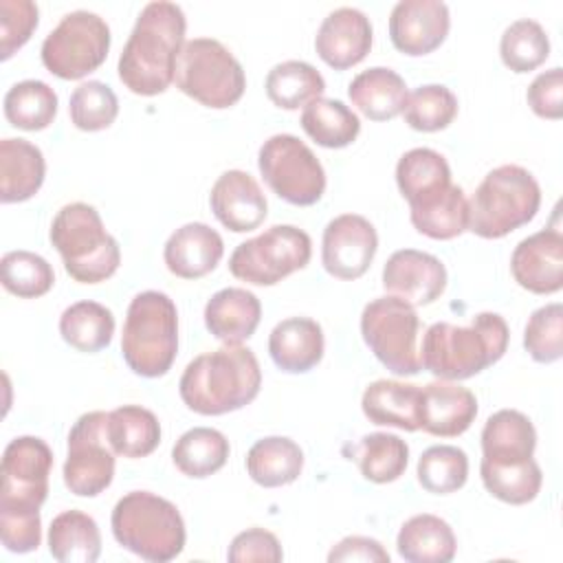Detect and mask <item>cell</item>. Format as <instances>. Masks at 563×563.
Returning <instances> with one entry per match:
<instances>
[{
    "instance_id": "14",
    "label": "cell",
    "mask_w": 563,
    "mask_h": 563,
    "mask_svg": "<svg viewBox=\"0 0 563 563\" xmlns=\"http://www.w3.org/2000/svg\"><path fill=\"white\" fill-rule=\"evenodd\" d=\"M51 446L35 435L11 440L2 453L0 510H40L48 495Z\"/></svg>"
},
{
    "instance_id": "8",
    "label": "cell",
    "mask_w": 563,
    "mask_h": 563,
    "mask_svg": "<svg viewBox=\"0 0 563 563\" xmlns=\"http://www.w3.org/2000/svg\"><path fill=\"white\" fill-rule=\"evenodd\" d=\"M174 81L183 95L213 110L235 106L246 90L242 64L213 37H194L183 44Z\"/></svg>"
},
{
    "instance_id": "12",
    "label": "cell",
    "mask_w": 563,
    "mask_h": 563,
    "mask_svg": "<svg viewBox=\"0 0 563 563\" xmlns=\"http://www.w3.org/2000/svg\"><path fill=\"white\" fill-rule=\"evenodd\" d=\"M266 185L295 207L317 205L325 191V169L314 152L295 134H273L257 152Z\"/></svg>"
},
{
    "instance_id": "35",
    "label": "cell",
    "mask_w": 563,
    "mask_h": 563,
    "mask_svg": "<svg viewBox=\"0 0 563 563\" xmlns=\"http://www.w3.org/2000/svg\"><path fill=\"white\" fill-rule=\"evenodd\" d=\"M347 453V451H345ZM358 464L361 475L374 484L396 482L409 462V446L402 438L385 431L363 435L347 453Z\"/></svg>"
},
{
    "instance_id": "22",
    "label": "cell",
    "mask_w": 563,
    "mask_h": 563,
    "mask_svg": "<svg viewBox=\"0 0 563 563\" xmlns=\"http://www.w3.org/2000/svg\"><path fill=\"white\" fill-rule=\"evenodd\" d=\"M224 255V242L216 229L205 222L178 227L163 246V260L172 275L180 279H200L209 275Z\"/></svg>"
},
{
    "instance_id": "37",
    "label": "cell",
    "mask_w": 563,
    "mask_h": 563,
    "mask_svg": "<svg viewBox=\"0 0 563 563\" xmlns=\"http://www.w3.org/2000/svg\"><path fill=\"white\" fill-rule=\"evenodd\" d=\"M264 88L273 106L282 110H299L323 97L325 81L312 64L301 59H286L268 70Z\"/></svg>"
},
{
    "instance_id": "48",
    "label": "cell",
    "mask_w": 563,
    "mask_h": 563,
    "mask_svg": "<svg viewBox=\"0 0 563 563\" xmlns=\"http://www.w3.org/2000/svg\"><path fill=\"white\" fill-rule=\"evenodd\" d=\"M40 11L31 0H0V59L7 62L37 29Z\"/></svg>"
},
{
    "instance_id": "38",
    "label": "cell",
    "mask_w": 563,
    "mask_h": 563,
    "mask_svg": "<svg viewBox=\"0 0 563 563\" xmlns=\"http://www.w3.org/2000/svg\"><path fill=\"white\" fill-rule=\"evenodd\" d=\"M62 339L86 354H95L110 345L114 334V314L99 301H75L59 317Z\"/></svg>"
},
{
    "instance_id": "23",
    "label": "cell",
    "mask_w": 563,
    "mask_h": 563,
    "mask_svg": "<svg viewBox=\"0 0 563 563\" xmlns=\"http://www.w3.org/2000/svg\"><path fill=\"white\" fill-rule=\"evenodd\" d=\"M323 330L310 317H288L268 334V354L286 374H306L323 358Z\"/></svg>"
},
{
    "instance_id": "13",
    "label": "cell",
    "mask_w": 563,
    "mask_h": 563,
    "mask_svg": "<svg viewBox=\"0 0 563 563\" xmlns=\"http://www.w3.org/2000/svg\"><path fill=\"white\" fill-rule=\"evenodd\" d=\"M108 411H88L68 431L64 484L77 497H97L114 479V451L106 438Z\"/></svg>"
},
{
    "instance_id": "47",
    "label": "cell",
    "mask_w": 563,
    "mask_h": 563,
    "mask_svg": "<svg viewBox=\"0 0 563 563\" xmlns=\"http://www.w3.org/2000/svg\"><path fill=\"white\" fill-rule=\"evenodd\" d=\"M523 347L537 363H554L563 356V306L559 301L537 308L523 330Z\"/></svg>"
},
{
    "instance_id": "6",
    "label": "cell",
    "mask_w": 563,
    "mask_h": 563,
    "mask_svg": "<svg viewBox=\"0 0 563 563\" xmlns=\"http://www.w3.org/2000/svg\"><path fill=\"white\" fill-rule=\"evenodd\" d=\"M66 273L79 284L110 279L121 264L119 242L106 231L99 211L88 202L64 205L48 231Z\"/></svg>"
},
{
    "instance_id": "11",
    "label": "cell",
    "mask_w": 563,
    "mask_h": 563,
    "mask_svg": "<svg viewBox=\"0 0 563 563\" xmlns=\"http://www.w3.org/2000/svg\"><path fill=\"white\" fill-rule=\"evenodd\" d=\"M110 51L108 22L86 9L66 13L42 42L44 68L66 81L81 79L97 70Z\"/></svg>"
},
{
    "instance_id": "9",
    "label": "cell",
    "mask_w": 563,
    "mask_h": 563,
    "mask_svg": "<svg viewBox=\"0 0 563 563\" xmlns=\"http://www.w3.org/2000/svg\"><path fill=\"white\" fill-rule=\"evenodd\" d=\"M312 257L310 235L295 224H273L264 233L240 242L229 271L235 279L253 286H275L288 275L308 266Z\"/></svg>"
},
{
    "instance_id": "24",
    "label": "cell",
    "mask_w": 563,
    "mask_h": 563,
    "mask_svg": "<svg viewBox=\"0 0 563 563\" xmlns=\"http://www.w3.org/2000/svg\"><path fill=\"white\" fill-rule=\"evenodd\" d=\"M262 319L260 299L240 286H229L211 295L205 306V325L213 339L240 345L253 336Z\"/></svg>"
},
{
    "instance_id": "21",
    "label": "cell",
    "mask_w": 563,
    "mask_h": 563,
    "mask_svg": "<svg viewBox=\"0 0 563 563\" xmlns=\"http://www.w3.org/2000/svg\"><path fill=\"white\" fill-rule=\"evenodd\" d=\"M477 416V398L455 380H433L420 387L418 424L435 438L462 435Z\"/></svg>"
},
{
    "instance_id": "3",
    "label": "cell",
    "mask_w": 563,
    "mask_h": 563,
    "mask_svg": "<svg viewBox=\"0 0 563 563\" xmlns=\"http://www.w3.org/2000/svg\"><path fill=\"white\" fill-rule=\"evenodd\" d=\"M508 323L497 312H477L471 325L431 323L422 336L420 367L440 380H466L495 365L508 347Z\"/></svg>"
},
{
    "instance_id": "28",
    "label": "cell",
    "mask_w": 563,
    "mask_h": 563,
    "mask_svg": "<svg viewBox=\"0 0 563 563\" xmlns=\"http://www.w3.org/2000/svg\"><path fill=\"white\" fill-rule=\"evenodd\" d=\"M347 97L369 121H391L402 114L409 90L396 70L372 66L350 81Z\"/></svg>"
},
{
    "instance_id": "1",
    "label": "cell",
    "mask_w": 563,
    "mask_h": 563,
    "mask_svg": "<svg viewBox=\"0 0 563 563\" xmlns=\"http://www.w3.org/2000/svg\"><path fill=\"white\" fill-rule=\"evenodd\" d=\"M185 31L187 18L176 2H147L119 55L117 73L121 84L141 97L165 92L176 75Z\"/></svg>"
},
{
    "instance_id": "5",
    "label": "cell",
    "mask_w": 563,
    "mask_h": 563,
    "mask_svg": "<svg viewBox=\"0 0 563 563\" xmlns=\"http://www.w3.org/2000/svg\"><path fill=\"white\" fill-rule=\"evenodd\" d=\"M178 352V310L161 290L132 297L121 334L125 365L143 378L165 376Z\"/></svg>"
},
{
    "instance_id": "20",
    "label": "cell",
    "mask_w": 563,
    "mask_h": 563,
    "mask_svg": "<svg viewBox=\"0 0 563 563\" xmlns=\"http://www.w3.org/2000/svg\"><path fill=\"white\" fill-rule=\"evenodd\" d=\"M209 205L218 222L233 233L257 229L268 213L260 183L242 169H227L218 176L209 194Z\"/></svg>"
},
{
    "instance_id": "25",
    "label": "cell",
    "mask_w": 563,
    "mask_h": 563,
    "mask_svg": "<svg viewBox=\"0 0 563 563\" xmlns=\"http://www.w3.org/2000/svg\"><path fill=\"white\" fill-rule=\"evenodd\" d=\"M396 185L409 209L438 200L453 183L446 158L431 147H413L396 163Z\"/></svg>"
},
{
    "instance_id": "31",
    "label": "cell",
    "mask_w": 563,
    "mask_h": 563,
    "mask_svg": "<svg viewBox=\"0 0 563 563\" xmlns=\"http://www.w3.org/2000/svg\"><path fill=\"white\" fill-rule=\"evenodd\" d=\"M106 438L114 455L147 457L161 444V422L154 411L141 405H123L108 411Z\"/></svg>"
},
{
    "instance_id": "42",
    "label": "cell",
    "mask_w": 563,
    "mask_h": 563,
    "mask_svg": "<svg viewBox=\"0 0 563 563\" xmlns=\"http://www.w3.org/2000/svg\"><path fill=\"white\" fill-rule=\"evenodd\" d=\"M499 57L512 73H530L550 57V37L537 20L519 18L504 29Z\"/></svg>"
},
{
    "instance_id": "46",
    "label": "cell",
    "mask_w": 563,
    "mask_h": 563,
    "mask_svg": "<svg viewBox=\"0 0 563 563\" xmlns=\"http://www.w3.org/2000/svg\"><path fill=\"white\" fill-rule=\"evenodd\" d=\"M68 114L77 130L99 132L110 128L119 117V99L108 84L88 79L73 90Z\"/></svg>"
},
{
    "instance_id": "44",
    "label": "cell",
    "mask_w": 563,
    "mask_h": 563,
    "mask_svg": "<svg viewBox=\"0 0 563 563\" xmlns=\"http://www.w3.org/2000/svg\"><path fill=\"white\" fill-rule=\"evenodd\" d=\"M0 275L4 290L20 299H37L55 284L53 266L42 255L24 249L2 255Z\"/></svg>"
},
{
    "instance_id": "32",
    "label": "cell",
    "mask_w": 563,
    "mask_h": 563,
    "mask_svg": "<svg viewBox=\"0 0 563 563\" xmlns=\"http://www.w3.org/2000/svg\"><path fill=\"white\" fill-rule=\"evenodd\" d=\"M301 471L303 451L286 435L262 438L246 453V473L264 488L288 486L301 475Z\"/></svg>"
},
{
    "instance_id": "52",
    "label": "cell",
    "mask_w": 563,
    "mask_h": 563,
    "mask_svg": "<svg viewBox=\"0 0 563 563\" xmlns=\"http://www.w3.org/2000/svg\"><path fill=\"white\" fill-rule=\"evenodd\" d=\"M328 561L330 563H354V561H363V563H389V552L383 548L380 541L372 539V537H361V534H352L341 539L330 552H328Z\"/></svg>"
},
{
    "instance_id": "40",
    "label": "cell",
    "mask_w": 563,
    "mask_h": 563,
    "mask_svg": "<svg viewBox=\"0 0 563 563\" xmlns=\"http://www.w3.org/2000/svg\"><path fill=\"white\" fill-rule=\"evenodd\" d=\"M479 475L484 488L495 499L510 506H523L532 501L543 484V473L534 457L515 464L479 462Z\"/></svg>"
},
{
    "instance_id": "15",
    "label": "cell",
    "mask_w": 563,
    "mask_h": 563,
    "mask_svg": "<svg viewBox=\"0 0 563 563\" xmlns=\"http://www.w3.org/2000/svg\"><path fill=\"white\" fill-rule=\"evenodd\" d=\"M378 251V233L374 224L358 213H341L332 218L321 238V264L328 275L354 282L367 273Z\"/></svg>"
},
{
    "instance_id": "10",
    "label": "cell",
    "mask_w": 563,
    "mask_h": 563,
    "mask_svg": "<svg viewBox=\"0 0 563 563\" xmlns=\"http://www.w3.org/2000/svg\"><path fill=\"white\" fill-rule=\"evenodd\" d=\"M420 319L411 303L383 295L365 303L361 312V334L372 354L396 376L420 372L418 354Z\"/></svg>"
},
{
    "instance_id": "17",
    "label": "cell",
    "mask_w": 563,
    "mask_h": 563,
    "mask_svg": "<svg viewBox=\"0 0 563 563\" xmlns=\"http://www.w3.org/2000/svg\"><path fill=\"white\" fill-rule=\"evenodd\" d=\"M383 288L413 308L429 306L446 288V268L427 251L400 249L383 266Z\"/></svg>"
},
{
    "instance_id": "2",
    "label": "cell",
    "mask_w": 563,
    "mask_h": 563,
    "mask_svg": "<svg viewBox=\"0 0 563 563\" xmlns=\"http://www.w3.org/2000/svg\"><path fill=\"white\" fill-rule=\"evenodd\" d=\"M262 387L260 361L246 345H227L187 363L180 380V400L200 416H222L253 402Z\"/></svg>"
},
{
    "instance_id": "26",
    "label": "cell",
    "mask_w": 563,
    "mask_h": 563,
    "mask_svg": "<svg viewBox=\"0 0 563 563\" xmlns=\"http://www.w3.org/2000/svg\"><path fill=\"white\" fill-rule=\"evenodd\" d=\"M482 462L515 464L534 457L537 431L532 420L517 409L495 411L482 429Z\"/></svg>"
},
{
    "instance_id": "39",
    "label": "cell",
    "mask_w": 563,
    "mask_h": 563,
    "mask_svg": "<svg viewBox=\"0 0 563 563\" xmlns=\"http://www.w3.org/2000/svg\"><path fill=\"white\" fill-rule=\"evenodd\" d=\"M7 121L26 132L46 130L57 114V92L40 79H24L13 84L4 95Z\"/></svg>"
},
{
    "instance_id": "29",
    "label": "cell",
    "mask_w": 563,
    "mask_h": 563,
    "mask_svg": "<svg viewBox=\"0 0 563 563\" xmlns=\"http://www.w3.org/2000/svg\"><path fill=\"white\" fill-rule=\"evenodd\" d=\"M420 387L411 383L380 378L365 387L361 409L365 418L380 427H396L402 431H418Z\"/></svg>"
},
{
    "instance_id": "41",
    "label": "cell",
    "mask_w": 563,
    "mask_h": 563,
    "mask_svg": "<svg viewBox=\"0 0 563 563\" xmlns=\"http://www.w3.org/2000/svg\"><path fill=\"white\" fill-rule=\"evenodd\" d=\"M413 229L431 240H453L468 231V198L460 185H451L427 207L409 209Z\"/></svg>"
},
{
    "instance_id": "4",
    "label": "cell",
    "mask_w": 563,
    "mask_h": 563,
    "mask_svg": "<svg viewBox=\"0 0 563 563\" xmlns=\"http://www.w3.org/2000/svg\"><path fill=\"white\" fill-rule=\"evenodd\" d=\"M110 528L121 548L152 563L174 561L185 548L178 508L150 490H130L112 508Z\"/></svg>"
},
{
    "instance_id": "30",
    "label": "cell",
    "mask_w": 563,
    "mask_h": 563,
    "mask_svg": "<svg viewBox=\"0 0 563 563\" xmlns=\"http://www.w3.org/2000/svg\"><path fill=\"white\" fill-rule=\"evenodd\" d=\"M396 550L409 563H449L457 552V539L442 517L422 512L400 526Z\"/></svg>"
},
{
    "instance_id": "27",
    "label": "cell",
    "mask_w": 563,
    "mask_h": 563,
    "mask_svg": "<svg viewBox=\"0 0 563 563\" xmlns=\"http://www.w3.org/2000/svg\"><path fill=\"white\" fill-rule=\"evenodd\" d=\"M46 176V161L37 145L26 139L0 141V200L4 205L33 198Z\"/></svg>"
},
{
    "instance_id": "33",
    "label": "cell",
    "mask_w": 563,
    "mask_h": 563,
    "mask_svg": "<svg viewBox=\"0 0 563 563\" xmlns=\"http://www.w3.org/2000/svg\"><path fill=\"white\" fill-rule=\"evenodd\" d=\"M48 552L59 563H95L101 554L97 521L81 510H64L48 528Z\"/></svg>"
},
{
    "instance_id": "51",
    "label": "cell",
    "mask_w": 563,
    "mask_h": 563,
    "mask_svg": "<svg viewBox=\"0 0 563 563\" xmlns=\"http://www.w3.org/2000/svg\"><path fill=\"white\" fill-rule=\"evenodd\" d=\"M530 110L548 121L563 117V70L559 66L539 73L526 90Z\"/></svg>"
},
{
    "instance_id": "50",
    "label": "cell",
    "mask_w": 563,
    "mask_h": 563,
    "mask_svg": "<svg viewBox=\"0 0 563 563\" xmlns=\"http://www.w3.org/2000/svg\"><path fill=\"white\" fill-rule=\"evenodd\" d=\"M227 559L231 563H249V561H264V563H279L284 559L279 539L264 528H249L233 537Z\"/></svg>"
},
{
    "instance_id": "45",
    "label": "cell",
    "mask_w": 563,
    "mask_h": 563,
    "mask_svg": "<svg viewBox=\"0 0 563 563\" xmlns=\"http://www.w3.org/2000/svg\"><path fill=\"white\" fill-rule=\"evenodd\" d=\"M402 117L411 130L440 132L457 117V97L442 84L418 86L409 92Z\"/></svg>"
},
{
    "instance_id": "7",
    "label": "cell",
    "mask_w": 563,
    "mask_h": 563,
    "mask_svg": "<svg viewBox=\"0 0 563 563\" xmlns=\"http://www.w3.org/2000/svg\"><path fill=\"white\" fill-rule=\"evenodd\" d=\"M541 207V187L521 165L490 169L468 200V231L484 240H499L528 224Z\"/></svg>"
},
{
    "instance_id": "19",
    "label": "cell",
    "mask_w": 563,
    "mask_h": 563,
    "mask_svg": "<svg viewBox=\"0 0 563 563\" xmlns=\"http://www.w3.org/2000/svg\"><path fill=\"white\" fill-rule=\"evenodd\" d=\"M372 22L354 7L330 11L317 29L314 51L334 70H345L361 64L372 48Z\"/></svg>"
},
{
    "instance_id": "43",
    "label": "cell",
    "mask_w": 563,
    "mask_h": 563,
    "mask_svg": "<svg viewBox=\"0 0 563 563\" xmlns=\"http://www.w3.org/2000/svg\"><path fill=\"white\" fill-rule=\"evenodd\" d=\"M418 484L433 495H451L468 479V457L460 446L433 444L418 457Z\"/></svg>"
},
{
    "instance_id": "49",
    "label": "cell",
    "mask_w": 563,
    "mask_h": 563,
    "mask_svg": "<svg viewBox=\"0 0 563 563\" xmlns=\"http://www.w3.org/2000/svg\"><path fill=\"white\" fill-rule=\"evenodd\" d=\"M0 539L15 554L37 550L42 543L40 510H0Z\"/></svg>"
},
{
    "instance_id": "16",
    "label": "cell",
    "mask_w": 563,
    "mask_h": 563,
    "mask_svg": "<svg viewBox=\"0 0 563 563\" xmlns=\"http://www.w3.org/2000/svg\"><path fill=\"white\" fill-rule=\"evenodd\" d=\"M449 7L442 0H400L389 13V40L409 57L429 55L446 40Z\"/></svg>"
},
{
    "instance_id": "34",
    "label": "cell",
    "mask_w": 563,
    "mask_h": 563,
    "mask_svg": "<svg viewBox=\"0 0 563 563\" xmlns=\"http://www.w3.org/2000/svg\"><path fill=\"white\" fill-rule=\"evenodd\" d=\"M229 453L231 446L222 431L211 427H194L176 440L172 460L183 475L191 479H205L227 464Z\"/></svg>"
},
{
    "instance_id": "18",
    "label": "cell",
    "mask_w": 563,
    "mask_h": 563,
    "mask_svg": "<svg viewBox=\"0 0 563 563\" xmlns=\"http://www.w3.org/2000/svg\"><path fill=\"white\" fill-rule=\"evenodd\" d=\"M510 273L528 292H559L563 288V233L548 227L523 238L510 255Z\"/></svg>"
},
{
    "instance_id": "36",
    "label": "cell",
    "mask_w": 563,
    "mask_h": 563,
    "mask_svg": "<svg viewBox=\"0 0 563 563\" xmlns=\"http://www.w3.org/2000/svg\"><path fill=\"white\" fill-rule=\"evenodd\" d=\"M301 128L317 145L328 150H341L356 141L361 132V121L356 112L343 101L319 97L303 108Z\"/></svg>"
}]
</instances>
